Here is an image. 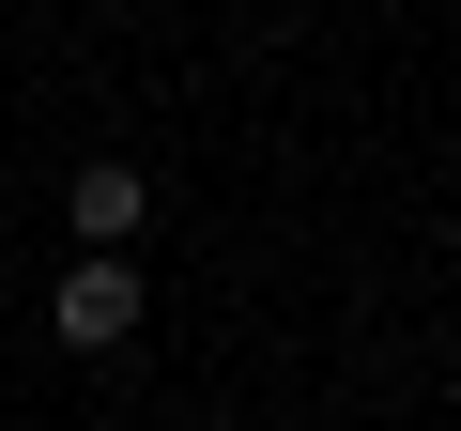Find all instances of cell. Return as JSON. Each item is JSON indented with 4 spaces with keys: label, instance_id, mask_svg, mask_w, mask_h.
I'll list each match as a JSON object with an SVG mask.
<instances>
[{
    "label": "cell",
    "instance_id": "obj_1",
    "mask_svg": "<svg viewBox=\"0 0 461 431\" xmlns=\"http://www.w3.org/2000/svg\"><path fill=\"white\" fill-rule=\"evenodd\" d=\"M47 324H62L77 354H123V339H139V262H123V247H93V262H62V293H47Z\"/></svg>",
    "mask_w": 461,
    "mask_h": 431
},
{
    "label": "cell",
    "instance_id": "obj_2",
    "mask_svg": "<svg viewBox=\"0 0 461 431\" xmlns=\"http://www.w3.org/2000/svg\"><path fill=\"white\" fill-rule=\"evenodd\" d=\"M62 216H77V247H123L139 216H154V185H139V170H77V185H62Z\"/></svg>",
    "mask_w": 461,
    "mask_h": 431
}]
</instances>
